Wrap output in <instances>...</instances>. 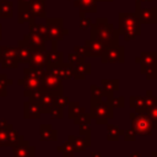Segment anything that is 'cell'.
Returning <instances> with one entry per match:
<instances>
[{
	"label": "cell",
	"mask_w": 157,
	"mask_h": 157,
	"mask_svg": "<svg viewBox=\"0 0 157 157\" xmlns=\"http://www.w3.org/2000/svg\"><path fill=\"white\" fill-rule=\"evenodd\" d=\"M119 29L114 28L104 17L97 18L96 22L91 25V38L102 42L107 48L119 44Z\"/></svg>",
	"instance_id": "1"
},
{
	"label": "cell",
	"mask_w": 157,
	"mask_h": 157,
	"mask_svg": "<svg viewBox=\"0 0 157 157\" xmlns=\"http://www.w3.org/2000/svg\"><path fill=\"white\" fill-rule=\"evenodd\" d=\"M118 29L125 40H131L141 33V22L135 12H120Z\"/></svg>",
	"instance_id": "2"
},
{
	"label": "cell",
	"mask_w": 157,
	"mask_h": 157,
	"mask_svg": "<svg viewBox=\"0 0 157 157\" xmlns=\"http://www.w3.org/2000/svg\"><path fill=\"white\" fill-rule=\"evenodd\" d=\"M90 114L92 119L98 125H104L109 119L114 117V108L108 101H103L102 98H92L90 99Z\"/></svg>",
	"instance_id": "3"
},
{
	"label": "cell",
	"mask_w": 157,
	"mask_h": 157,
	"mask_svg": "<svg viewBox=\"0 0 157 157\" xmlns=\"http://www.w3.org/2000/svg\"><path fill=\"white\" fill-rule=\"evenodd\" d=\"M131 128L140 136H151L153 132V125L150 117L146 113H130Z\"/></svg>",
	"instance_id": "4"
},
{
	"label": "cell",
	"mask_w": 157,
	"mask_h": 157,
	"mask_svg": "<svg viewBox=\"0 0 157 157\" xmlns=\"http://www.w3.org/2000/svg\"><path fill=\"white\" fill-rule=\"evenodd\" d=\"M101 61L103 64H107V63H110V64H114V63H124L125 61V48L123 45H112V47H108L104 53L101 55Z\"/></svg>",
	"instance_id": "5"
},
{
	"label": "cell",
	"mask_w": 157,
	"mask_h": 157,
	"mask_svg": "<svg viewBox=\"0 0 157 157\" xmlns=\"http://www.w3.org/2000/svg\"><path fill=\"white\" fill-rule=\"evenodd\" d=\"M47 33L50 39L60 40L67 33V31L63 27V20L61 18H50L47 21Z\"/></svg>",
	"instance_id": "6"
},
{
	"label": "cell",
	"mask_w": 157,
	"mask_h": 157,
	"mask_svg": "<svg viewBox=\"0 0 157 157\" xmlns=\"http://www.w3.org/2000/svg\"><path fill=\"white\" fill-rule=\"evenodd\" d=\"M136 5V16L139 17L141 23H157V7L142 9L140 1L135 0Z\"/></svg>",
	"instance_id": "7"
},
{
	"label": "cell",
	"mask_w": 157,
	"mask_h": 157,
	"mask_svg": "<svg viewBox=\"0 0 157 157\" xmlns=\"http://www.w3.org/2000/svg\"><path fill=\"white\" fill-rule=\"evenodd\" d=\"M83 47H85V49H86L87 58H97V56L101 58V55H102V54L104 53V50L107 49V47H105L102 42H99V40H97V39H92V38L86 39Z\"/></svg>",
	"instance_id": "8"
},
{
	"label": "cell",
	"mask_w": 157,
	"mask_h": 157,
	"mask_svg": "<svg viewBox=\"0 0 157 157\" xmlns=\"http://www.w3.org/2000/svg\"><path fill=\"white\" fill-rule=\"evenodd\" d=\"M43 78H44L45 88L49 90L50 93H53L55 96L63 94V83H61V80L58 76L48 72L45 76H43Z\"/></svg>",
	"instance_id": "9"
},
{
	"label": "cell",
	"mask_w": 157,
	"mask_h": 157,
	"mask_svg": "<svg viewBox=\"0 0 157 157\" xmlns=\"http://www.w3.org/2000/svg\"><path fill=\"white\" fill-rule=\"evenodd\" d=\"M72 70L75 80H85L86 76L91 74V64L87 63L85 59H81L72 65Z\"/></svg>",
	"instance_id": "10"
},
{
	"label": "cell",
	"mask_w": 157,
	"mask_h": 157,
	"mask_svg": "<svg viewBox=\"0 0 157 157\" xmlns=\"http://www.w3.org/2000/svg\"><path fill=\"white\" fill-rule=\"evenodd\" d=\"M119 80L118 78H113V80H107V78H102L101 80V87L104 90L105 92V98H110L113 97V93L119 91Z\"/></svg>",
	"instance_id": "11"
},
{
	"label": "cell",
	"mask_w": 157,
	"mask_h": 157,
	"mask_svg": "<svg viewBox=\"0 0 157 157\" xmlns=\"http://www.w3.org/2000/svg\"><path fill=\"white\" fill-rule=\"evenodd\" d=\"M135 63L141 66H151L157 64V52H141L140 56L135 58Z\"/></svg>",
	"instance_id": "12"
},
{
	"label": "cell",
	"mask_w": 157,
	"mask_h": 157,
	"mask_svg": "<svg viewBox=\"0 0 157 157\" xmlns=\"http://www.w3.org/2000/svg\"><path fill=\"white\" fill-rule=\"evenodd\" d=\"M69 141L72 144L74 148H75V152H82L85 151L87 147L91 146V141H88L87 139H85L83 136H80V137H76L74 135H69Z\"/></svg>",
	"instance_id": "13"
},
{
	"label": "cell",
	"mask_w": 157,
	"mask_h": 157,
	"mask_svg": "<svg viewBox=\"0 0 157 157\" xmlns=\"http://www.w3.org/2000/svg\"><path fill=\"white\" fill-rule=\"evenodd\" d=\"M97 0H75V6L80 9V12H96Z\"/></svg>",
	"instance_id": "14"
},
{
	"label": "cell",
	"mask_w": 157,
	"mask_h": 157,
	"mask_svg": "<svg viewBox=\"0 0 157 157\" xmlns=\"http://www.w3.org/2000/svg\"><path fill=\"white\" fill-rule=\"evenodd\" d=\"M58 77L60 80H70L74 78V70H72V65L70 63L67 64H59L58 65Z\"/></svg>",
	"instance_id": "15"
},
{
	"label": "cell",
	"mask_w": 157,
	"mask_h": 157,
	"mask_svg": "<svg viewBox=\"0 0 157 157\" xmlns=\"http://www.w3.org/2000/svg\"><path fill=\"white\" fill-rule=\"evenodd\" d=\"M123 132L124 130L120 129L119 126L107 123V140L108 141H118L123 136Z\"/></svg>",
	"instance_id": "16"
},
{
	"label": "cell",
	"mask_w": 157,
	"mask_h": 157,
	"mask_svg": "<svg viewBox=\"0 0 157 157\" xmlns=\"http://www.w3.org/2000/svg\"><path fill=\"white\" fill-rule=\"evenodd\" d=\"M129 105L130 108H134L135 113H146L144 97L141 96H131L129 98Z\"/></svg>",
	"instance_id": "17"
},
{
	"label": "cell",
	"mask_w": 157,
	"mask_h": 157,
	"mask_svg": "<svg viewBox=\"0 0 157 157\" xmlns=\"http://www.w3.org/2000/svg\"><path fill=\"white\" fill-rule=\"evenodd\" d=\"M67 107H69V112H67V117L74 119L76 115L81 114V113H85L86 109L80 105L78 102H69L67 103Z\"/></svg>",
	"instance_id": "18"
},
{
	"label": "cell",
	"mask_w": 157,
	"mask_h": 157,
	"mask_svg": "<svg viewBox=\"0 0 157 157\" xmlns=\"http://www.w3.org/2000/svg\"><path fill=\"white\" fill-rule=\"evenodd\" d=\"M140 74L145 75L147 80H156L157 76V64L151 66H141L140 65Z\"/></svg>",
	"instance_id": "19"
},
{
	"label": "cell",
	"mask_w": 157,
	"mask_h": 157,
	"mask_svg": "<svg viewBox=\"0 0 157 157\" xmlns=\"http://www.w3.org/2000/svg\"><path fill=\"white\" fill-rule=\"evenodd\" d=\"M42 140H56V131L50 125H42Z\"/></svg>",
	"instance_id": "20"
},
{
	"label": "cell",
	"mask_w": 157,
	"mask_h": 157,
	"mask_svg": "<svg viewBox=\"0 0 157 157\" xmlns=\"http://www.w3.org/2000/svg\"><path fill=\"white\" fill-rule=\"evenodd\" d=\"M144 103H145L146 110H148L150 108H152L157 103V96H155L151 90H147L146 91V96L144 97Z\"/></svg>",
	"instance_id": "21"
},
{
	"label": "cell",
	"mask_w": 157,
	"mask_h": 157,
	"mask_svg": "<svg viewBox=\"0 0 157 157\" xmlns=\"http://www.w3.org/2000/svg\"><path fill=\"white\" fill-rule=\"evenodd\" d=\"M58 151H60V152H63V155H64V157H74L75 156V148H74V146H72V144L67 140L63 146H60V147H58Z\"/></svg>",
	"instance_id": "22"
},
{
	"label": "cell",
	"mask_w": 157,
	"mask_h": 157,
	"mask_svg": "<svg viewBox=\"0 0 157 157\" xmlns=\"http://www.w3.org/2000/svg\"><path fill=\"white\" fill-rule=\"evenodd\" d=\"M92 117L90 113H81L74 118V124L75 125H81V124H91Z\"/></svg>",
	"instance_id": "23"
},
{
	"label": "cell",
	"mask_w": 157,
	"mask_h": 157,
	"mask_svg": "<svg viewBox=\"0 0 157 157\" xmlns=\"http://www.w3.org/2000/svg\"><path fill=\"white\" fill-rule=\"evenodd\" d=\"M48 63H50L52 65H59L63 63V53L61 52H56L55 48L54 50L48 55Z\"/></svg>",
	"instance_id": "24"
},
{
	"label": "cell",
	"mask_w": 157,
	"mask_h": 157,
	"mask_svg": "<svg viewBox=\"0 0 157 157\" xmlns=\"http://www.w3.org/2000/svg\"><path fill=\"white\" fill-rule=\"evenodd\" d=\"M90 91H91V97L92 98H104L105 97V92L101 86L91 85L90 86Z\"/></svg>",
	"instance_id": "25"
},
{
	"label": "cell",
	"mask_w": 157,
	"mask_h": 157,
	"mask_svg": "<svg viewBox=\"0 0 157 157\" xmlns=\"http://www.w3.org/2000/svg\"><path fill=\"white\" fill-rule=\"evenodd\" d=\"M107 101L112 104L113 108H124L125 105V97L123 96H119V97H110V98H107Z\"/></svg>",
	"instance_id": "26"
},
{
	"label": "cell",
	"mask_w": 157,
	"mask_h": 157,
	"mask_svg": "<svg viewBox=\"0 0 157 157\" xmlns=\"http://www.w3.org/2000/svg\"><path fill=\"white\" fill-rule=\"evenodd\" d=\"M44 1L45 0H34L33 6H32V10H33V12L36 15L44 16Z\"/></svg>",
	"instance_id": "27"
},
{
	"label": "cell",
	"mask_w": 157,
	"mask_h": 157,
	"mask_svg": "<svg viewBox=\"0 0 157 157\" xmlns=\"http://www.w3.org/2000/svg\"><path fill=\"white\" fill-rule=\"evenodd\" d=\"M146 114L150 117V119L152 121L153 130H157V103L152 108H150L148 110H146Z\"/></svg>",
	"instance_id": "28"
},
{
	"label": "cell",
	"mask_w": 157,
	"mask_h": 157,
	"mask_svg": "<svg viewBox=\"0 0 157 157\" xmlns=\"http://www.w3.org/2000/svg\"><path fill=\"white\" fill-rule=\"evenodd\" d=\"M78 132H80V135L81 136H83L85 139H87L88 141H91V130H92V128H91V125L90 124H81V125H78Z\"/></svg>",
	"instance_id": "29"
},
{
	"label": "cell",
	"mask_w": 157,
	"mask_h": 157,
	"mask_svg": "<svg viewBox=\"0 0 157 157\" xmlns=\"http://www.w3.org/2000/svg\"><path fill=\"white\" fill-rule=\"evenodd\" d=\"M48 112H50L52 115H53L54 118H56V119H61L63 115H64V113H63V107H59V105H56L55 103H54L53 105H50V108H49Z\"/></svg>",
	"instance_id": "30"
},
{
	"label": "cell",
	"mask_w": 157,
	"mask_h": 157,
	"mask_svg": "<svg viewBox=\"0 0 157 157\" xmlns=\"http://www.w3.org/2000/svg\"><path fill=\"white\" fill-rule=\"evenodd\" d=\"M123 137H124L125 141H135L136 137H137V134L135 132V130H134L132 128H130V129L124 130V132H123Z\"/></svg>",
	"instance_id": "31"
},
{
	"label": "cell",
	"mask_w": 157,
	"mask_h": 157,
	"mask_svg": "<svg viewBox=\"0 0 157 157\" xmlns=\"http://www.w3.org/2000/svg\"><path fill=\"white\" fill-rule=\"evenodd\" d=\"M91 25H92L91 20L88 17H86L83 12H81L80 13V28L81 29H87L88 27H91Z\"/></svg>",
	"instance_id": "32"
},
{
	"label": "cell",
	"mask_w": 157,
	"mask_h": 157,
	"mask_svg": "<svg viewBox=\"0 0 157 157\" xmlns=\"http://www.w3.org/2000/svg\"><path fill=\"white\" fill-rule=\"evenodd\" d=\"M54 103H55L56 105H59V107H65V105H67V103H69V98L60 94V96H56V97H55Z\"/></svg>",
	"instance_id": "33"
},
{
	"label": "cell",
	"mask_w": 157,
	"mask_h": 157,
	"mask_svg": "<svg viewBox=\"0 0 157 157\" xmlns=\"http://www.w3.org/2000/svg\"><path fill=\"white\" fill-rule=\"evenodd\" d=\"M74 53H76L77 55H80L81 58H83V59H86L87 58V53H86V49H85V47L82 45V47H78V45H75L74 47Z\"/></svg>",
	"instance_id": "34"
},
{
	"label": "cell",
	"mask_w": 157,
	"mask_h": 157,
	"mask_svg": "<svg viewBox=\"0 0 157 157\" xmlns=\"http://www.w3.org/2000/svg\"><path fill=\"white\" fill-rule=\"evenodd\" d=\"M81 59H83V58H81V56H80V55H77L76 53H71V54H69V63H70L71 65H74L75 63L80 61Z\"/></svg>",
	"instance_id": "35"
},
{
	"label": "cell",
	"mask_w": 157,
	"mask_h": 157,
	"mask_svg": "<svg viewBox=\"0 0 157 157\" xmlns=\"http://www.w3.org/2000/svg\"><path fill=\"white\" fill-rule=\"evenodd\" d=\"M129 157H142V155H141V152H139V151H132V152H130Z\"/></svg>",
	"instance_id": "36"
},
{
	"label": "cell",
	"mask_w": 157,
	"mask_h": 157,
	"mask_svg": "<svg viewBox=\"0 0 157 157\" xmlns=\"http://www.w3.org/2000/svg\"><path fill=\"white\" fill-rule=\"evenodd\" d=\"M91 157H103V153L102 152L93 151V152H91Z\"/></svg>",
	"instance_id": "37"
},
{
	"label": "cell",
	"mask_w": 157,
	"mask_h": 157,
	"mask_svg": "<svg viewBox=\"0 0 157 157\" xmlns=\"http://www.w3.org/2000/svg\"><path fill=\"white\" fill-rule=\"evenodd\" d=\"M151 157H157V152H156V151L151 152Z\"/></svg>",
	"instance_id": "38"
},
{
	"label": "cell",
	"mask_w": 157,
	"mask_h": 157,
	"mask_svg": "<svg viewBox=\"0 0 157 157\" xmlns=\"http://www.w3.org/2000/svg\"><path fill=\"white\" fill-rule=\"evenodd\" d=\"M137 1H140V2H141V1H148V2H151L152 0H137Z\"/></svg>",
	"instance_id": "39"
},
{
	"label": "cell",
	"mask_w": 157,
	"mask_h": 157,
	"mask_svg": "<svg viewBox=\"0 0 157 157\" xmlns=\"http://www.w3.org/2000/svg\"><path fill=\"white\" fill-rule=\"evenodd\" d=\"M97 1H113V0H97Z\"/></svg>",
	"instance_id": "40"
},
{
	"label": "cell",
	"mask_w": 157,
	"mask_h": 157,
	"mask_svg": "<svg viewBox=\"0 0 157 157\" xmlns=\"http://www.w3.org/2000/svg\"><path fill=\"white\" fill-rule=\"evenodd\" d=\"M156 80H157V76H156Z\"/></svg>",
	"instance_id": "41"
},
{
	"label": "cell",
	"mask_w": 157,
	"mask_h": 157,
	"mask_svg": "<svg viewBox=\"0 0 157 157\" xmlns=\"http://www.w3.org/2000/svg\"><path fill=\"white\" fill-rule=\"evenodd\" d=\"M74 1H75V0H74Z\"/></svg>",
	"instance_id": "42"
}]
</instances>
